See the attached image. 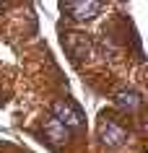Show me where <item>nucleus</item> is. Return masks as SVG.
<instances>
[{
  "instance_id": "1",
  "label": "nucleus",
  "mask_w": 148,
  "mask_h": 153,
  "mask_svg": "<svg viewBox=\"0 0 148 153\" xmlns=\"http://www.w3.org/2000/svg\"><path fill=\"white\" fill-rule=\"evenodd\" d=\"M52 112H55V120L62 122L65 127H81L83 125V114L78 106L68 104V101H57V104L52 106Z\"/></svg>"
},
{
  "instance_id": "2",
  "label": "nucleus",
  "mask_w": 148,
  "mask_h": 153,
  "mask_svg": "<svg viewBox=\"0 0 148 153\" xmlns=\"http://www.w3.org/2000/svg\"><path fill=\"white\" fill-rule=\"evenodd\" d=\"M101 3L104 0H70L68 3V10H70V16L78 18V21H89L94 18L101 10Z\"/></svg>"
},
{
  "instance_id": "3",
  "label": "nucleus",
  "mask_w": 148,
  "mask_h": 153,
  "mask_svg": "<svg viewBox=\"0 0 148 153\" xmlns=\"http://www.w3.org/2000/svg\"><path fill=\"white\" fill-rule=\"evenodd\" d=\"M101 143L104 145H122L125 143V130L115 120L101 122Z\"/></svg>"
},
{
  "instance_id": "4",
  "label": "nucleus",
  "mask_w": 148,
  "mask_h": 153,
  "mask_svg": "<svg viewBox=\"0 0 148 153\" xmlns=\"http://www.w3.org/2000/svg\"><path fill=\"white\" fill-rule=\"evenodd\" d=\"M44 132H47V137H49V140H55V143H62V140H68V127L62 125V122H57L55 117L47 122Z\"/></svg>"
},
{
  "instance_id": "5",
  "label": "nucleus",
  "mask_w": 148,
  "mask_h": 153,
  "mask_svg": "<svg viewBox=\"0 0 148 153\" xmlns=\"http://www.w3.org/2000/svg\"><path fill=\"white\" fill-rule=\"evenodd\" d=\"M115 101H117V106H122V109H127V112H132V109L140 106V96L135 94V91H120Z\"/></svg>"
},
{
  "instance_id": "6",
  "label": "nucleus",
  "mask_w": 148,
  "mask_h": 153,
  "mask_svg": "<svg viewBox=\"0 0 148 153\" xmlns=\"http://www.w3.org/2000/svg\"><path fill=\"white\" fill-rule=\"evenodd\" d=\"M0 10H3V0H0Z\"/></svg>"
}]
</instances>
